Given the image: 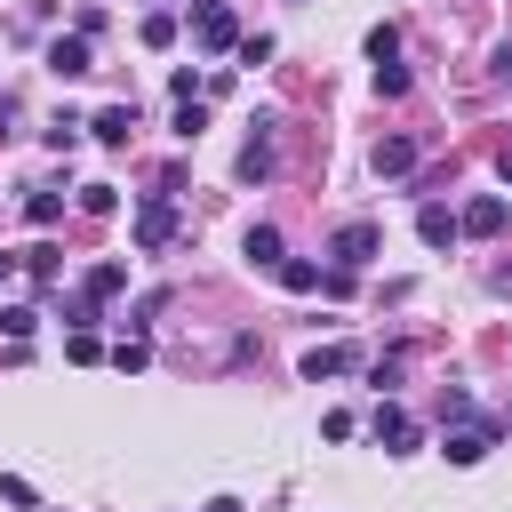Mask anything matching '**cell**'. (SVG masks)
<instances>
[{
  "label": "cell",
  "mask_w": 512,
  "mask_h": 512,
  "mask_svg": "<svg viewBox=\"0 0 512 512\" xmlns=\"http://www.w3.org/2000/svg\"><path fill=\"white\" fill-rule=\"evenodd\" d=\"M192 40H200L208 56H224V48L240 40V16H232V0H200V8H192Z\"/></svg>",
  "instance_id": "obj_1"
},
{
  "label": "cell",
  "mask_w": 512,
  "mask_h": 512,
  "mask_svg": "<svg viewBox=\"0 0 512 512\" xmlns=\"http://www.w3.org/2000/svg\"><path fill=\"white\" fill-rule=\"evenodd\" d=\"M328 256H336L344 272H360V264H376V256H384V232H376V224H336Z\"/></svg>",
  "instance_id": "obj_2"
},
{
  "label": "cell",
  "mask_w": 512,
  "mask_h": 512,
  "mask_svg": "<svg viewBox=\"0 0 512 512\" xmlns=\"http://www.w3.org/2000/svg\"><path fill=\"white\" fill-rule=\"evenodd\" d=\"M504 216H512V200H504V192H480V200H464L456 232H472V240H496V232H504Z\"/></svg>",
  "instance_id": "obj_3"
},
{
  "label": "cell",
  "mask_w": 512,
  "mask_h": 512,
  "mask_svg": "<svg viewBox=\"0 0 512 512\" xmlns=\"http://www.w3.org/2000/svg\"><path fill=\"white\" fill-rule=\"evenodd\" d=\"M168 240H176V208H168V200L152 192V200L136 208V248H144V256H160Z\"/></svg>",
  "instance_id": "obj_4"
},
{
  "label": "cell",
  "mask_w": 512,
  "mask_h": 512,
  "mask_svg": "<svg viewBox=\"0 0 512 512\" xmlns=\"http://www.w3.org/2000/svg\"><path fill=\"white\" fill-rule=\"evenodd\" d=\"M88 64H96V56H88V32H56V40H48V72H56V80H80Z\"/></svg>",
  "instance_id": "obj_5"
},
{
  "label": "cell",
  "mask_w": 512,
  "mask_h": 512,
  "mask_svg": "<svg viewBox=\"0 0 512 512\" xmlns=\"http://www.w3.org/2000/svg\"><path fill=\"white\" fill-rule=\"evenodd\" d=\"M352 368H360L352 344H312L304 352V384H328V376H352Z\"/></svg>",
  "instance_id": "obj_6"
},
{
  "label": "cell",
  "mask_w": 512,
  "mask_h": 512,
  "mask_svg": "<svg viewBox=\"0 0 512 512\" xmlns=\"http://www.w3.org/2000/svg\"><path fill=\"white\" fill-rule=\"evenodd\" d=\"M488 448H496L488 424H456V432H440V456H448V464H480Z\"/></svg>",
  "instance_id": "obj_7"
},
{
  "label": "cell",
  "mask_w": 512,
  "mask_h": 512,
  "mask_svg": "<svg viewBox=\"0 0 512 512\" xmlns=\"http://www.w3.org/2000/svg\"><path fill=\"white\" fill-rule=\"evenodd\" d=\"M368 432H376V440H384V456H408V448H416V424H408V416H400V408H392V400H384V408H376V416H368Z\"/></svg>",
  "instance_id": "obj_8"
},
{
  "label": "cell",
  "mask_w": 512,
  "mask_h": 512,
  "mask_svg": "<svg viewBox=\"0 0 512 512\" xmlns=\"http://www.w3.org/2000/svg\"><path fill=\"white\" fill-rule=\"evenodd\" d=\"M280 168V152H272V136H264V120H256V136H248V152H240V184H264Z\"/></svg>",
  "instance_id": "obj_9"
},
{
  "label": "cell",
  "mask_w": 512,
  "mask_h": 512,
  "mask_svg": "<svg viewBox=\"0 0 512 512\" xmlns=\"http://www.w3.org/2000/svg\"><path fill=\"white\" fill-rule=\"evenodd\" d=\"M120 288H128V264H120V256L88 264V280H80V296H88V304H104V296H120Z\"/></svg>",
  "instance_id": "obj_10"
},
{
  "label": "cell",
  "mask_w": 512,
  "mask_h": 512,
  "mask_svg": "<svg viewBox=\"0 0 512 512\" xmlns=\"http://www.w3.org/2000/svg\"><path fill=\"white\" fill-rule=\"evenodd\" d=\"M88 128H96V144H128V136H136V104H104Z\"/></svg>",
  "instance_id": "obj_11"
},
{
  "label": "cell",
  "mask_w": 512,
  "mask_h": 512,
  "mask_svg": "<svg viewBox=\"0 0 512 512\" xmlns=\"http://www.w3.org/2000/svg\"><path fill=\"white\" fill-rule=\"evenodd\" d=\"M376 176H416V144L408 136H384L376 144Z\"/></svg>",
  "instance_id": "obj_12"
},
{
  "label": "cell",
  "mask_w": 512,
  "mask_h": 512,
  "mask_svg": "<svg viewBox=\"0 0 512 512\" xmlns=\"http://www.w3.org/2000/svg\"><path fill=\"white\" fill-rule=\"evenodd\" d=\"M416 232H424V248H448V240H456V216H448L440 200H424V208H416Z\"/></svg>",
  "instance_id": "obj_13"
},
{
  "label": "cell",
  "mask_w": 512,
  "mask_h": 512,
  "mask_svg": "<svg viewBox=\"0 0 512 512\" xmlns=\"http://www.w3.org/2000/svg\"><path fill=\"white\" fill-rule=\"evenodd\" d=\"M272 272H280V288H288V296H312V288H320V264H304V256H280Z\"/></svg>",
  "instance_id": "obj_14"
},
{
  "label": "cell",
  "mask_w": 512,
  "mask_h": 512,
  "mask_svg": "<svg viewBox=\"0 0 512 512\" xmlns=\"http://www.w3.org/2000/svg\"><path fill=\"white\" fill-rule=\"evenodd\" d=\"M240 248H248V264H280V232H272V224H248Z\"/></svg>",
  "instance_id": "obj_15"
},
{
  "label": "cell",
  "mask_w": 512,
  "mask_h": 512,
  "mask_svg": "<svg viewBox=\"0 0 512 512\" xmlns=\"http://www.w3.org/2000/svg\"><path fill=\"white\" fill-rule=\"evenodd\" d=\"M24 272H32V288H56V280H64L56 248H24Z\"/></svg>",
  "instance_id": "obj_16"
},
{
  "label": "cell",
  "mask_w": 512,
  "mask_h": 512,
  "mask_svg": "<svg viewBox=\"0 0 512 512\" xmlns=\"http://www.w3.org/2000/svg\"><path fill=\"white\" fill-rule=\"evenodd\" d=\"M32 328H40V312H32V304H0V336H8V344H24Z\"/></svg>",
  "instance_id": "obj_17"
},
{
  "label": "cell",
  "mask_w": 512,
  "mask_h": 512,
  "mask_svg": "<svg viewBox=\"0 0 512 512\" xmlns=\"http://www.w3.org/2000/svg\"><path fill=\"white\" fill-rule=\"evenodd\" d=\"M112 368H120V376H136V368H152V344H144V336H128V344H112Z\"/></svg>",
  "instance_id": "obj_18"
},
{
  "label": "cell",
  "mask_w": 512,
  "mask_h": 512,
  "mask_svg": "<svg viewBox=\"0 0 512 512\" xmlns=\"http://www.w3.org/2000/svg\"><path fill=\"white\" fill-rule=\"evenodd\" d=\"M200 128H208V104H200V96H184V104H176V136H184V144H192V136H200Z\"/></svg>",
  "instance_id": "obj_19"
},
{
  "label": "cell",
  "mask_w": 512,
  "mask_h": 512,
  "mask_svg": "<svg viewBox=\"0 0 512 512\" xmlns=\"http://www.w3.org/2000/svg\"><path fill=\"white\" fill-rule=\"evenodd\" d=\"M392 56H400V32L376 24V32H368V64H392Z\"/></svg>",
  "instance_id": "obj_20"
},
{
  "label": "cell",
  "mask_w": 512,
  "mask_h": 512,
  "mask_svg": "<svg viewBox=\"0 0 512 512\" xmlns=\"http://www.w3.org/2000/svg\"><path fill=\"white\" fill-rule=\"evenodd\" d=\"M80 128H88V120H72V112H56V120H48V144H56V152H72V144H80Z\"/></svg>",
  "instance_id": "obj_21"
},
{
  "label": "cell",
  "mask_w": 512,
  "mask_h": 512,
  "mask_svg": "<svg viewBox=\"0 0 512 512\" xmlns=\"http://www.w3.org/2000/svg\"><path fill=\"white\" fill-rule=\"evenodd\" d=\"M24 216H32V224H40V232H48V224H56V216H64V200H56V192H32V200H24Z\"/></svg>",
  "instance_id": "obj_22"
},
{
  "label": "cell",
  "mask_w": 512,
  "mask_h": 512,
  "mask_svg": "<svg viewBox=\"0 0 512 512\" xmlns=\"http://www.w3.org/2000/svg\"><path fill=\"white\" fill-rule=\"evenodd\" d=\"M0 504H16V512H32L40 496H32V480H16V472H0Z\"/></svg>",
  "instance_id": "obj_23"
},
{
  "label": "cell",
  "mask_w": 512,
  "mask_h": 512,
  "mask_svg": "<svg viewBox=\"0 0 512 512\" xmlns=\"http://www.w3.org/2000/svg\"><path fill=\"white\" fill-rule=\"evenodd\" d=\"M232 56H240V64H264V56H272V40H264V32H240V40H232Z\"/></svg>",
  "instance_id": "obj_24"
},
{
  "label": "cell",
  "mask_w": 512,
  "mask_h": 512,
  "mask_svg": "<svg viewBox=\"0 0 512 512\" xmlns=\"http://www.w3.org/2000/svg\"><path fill=\"white\" fill-rule=\"evenodd\" d=\"M376 96H408V72H400V56H392V64H376Z\"/></svg>",
  "instance_id": "obj_25"
},
{
  "label": "cell",
  "mask_w": 512,
  "mask_h": 512,
  "mask_svg": "<svg viewBox=\"0 0 512 512\" xmlns=\"http://www.w3.org/2000/svg\"><path fill=\"white\" fill-rule=\"evenodd\" d=\"M112 200H120L112 184H80V208H88V216H112Z\"/></svg>",
  "instance_id": "obj_26"
},
{
  "label": "cell",
  "mask_w": 512,
  "mask_h": 512,
  "mask_svg": "<svg viewBox=\"0 0 512 512\" xmlns=\"http://www.w3.org/2000/svg\"><path fill=\"white\" fill-rule=\"evenodd\" d=\"M64 352H72L80 368H88V360H104V344H96V328H72V344H64Z\"/></svg>",
  "instance_id": "obj_27"
},
{
  "label": "cell",
  "mask_w": 512,
  "mask_h": 512,
  "mask_svg": "<svg viewBox=\"0 0 512 512\" xmlns=\"http://www.w3.org/2000/svg\"><path fill=\"white\" fill-rule=\"evenodd\" d=\"M176 40V16H144V48H168Z\"/></svg>",
  "instance_id": "obj_28"
},
{
  "label": "cell",
  "mask_w": 512,
  "mask_h": 512,
  "mask_svg": "<svg viewBox=\"0 0 512 512\" xmlns=\"http://www.w3.org/2000/svg\"><path fill=\"white\" fill-rule=\"evenodd\" d=\"M208 512H248V504L240 496H208Z\"/></svg>",
  "instance_id": "obj_29"
},
{
  "label": "cell",
  "mask_w": 512,
  "mask_h": 512,
  "mask_svg": "<svg viewBox=\"0 0 512 512\" xmlns=\"http://www.w3.org/2000/svg\"><path fill=\"white\" fill-rule=\"evenodd\" d=\"M496 176H504V184H512V144H504V152H496Z\"/></svg>",
  "instance_id": "obj_30"
},
{
  "label": "cell",
  "mask_w": 512,
  "mask_h": 512,
  "mask_svg": "<svg viewBox=\"0 0 512 512\" xmlns=\"http://www.w3.org/2000/svg\"><path fill=\"white\" fill-rule=\"evenodd\" d=\"M16 264H24V256H0V280H8V272H16Z\"/></svg>",
  "instance_id": "obj_31"
},
{
  "label": "cell",
  "mask_w": 512,
  "mask_h": 512,
  "mask_svg": "<svg viewBox=\"0 0 512 512\" xmlns=\"http://www.w3.org/2000/svg\"><path fill=\"white\" fill-rule=\"evenodd\" d=\"M504 424H512V408H504Z\"/></svg>",
  "instance_id": "obj_32"
}]
</instances>
